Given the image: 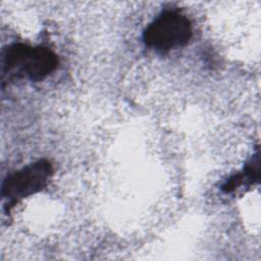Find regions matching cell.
<instances>
[{
    "label": "cell",
    "mask_w": 261,
    "mask_h": 261,
    "mask_svg": "<svg viewBox=\"0 0 261 261\" xmlns=\"http://www.w3.org/2000/svg\"><path fill=\"white\" fill-rule=\"evenodd\" d=\"M2 73L28 77L38 82L53 72L58 65L57 55L49 48L31 47L15 43L6 47L1 56Z\"/></svg>",
    "instance_id": "obj_1"
},
{
    "label": "cell",
    "mask_w": 261,
    "mask_h": 261,
    "mask_svg": "<svg viewBox=\"0 0 261 261\" xmlns=\"http://www.w3.org/2000/svg\"><path fill=\"white\" fill-rule=\"evenodd\" d=\"M52 172L51 163L41 159L9 175L2 184V197L6 200L8 210L17 201L42 191Z\"/></svg>",
    "instance_id": "obj_3"
},
{
    "label": "cell",
    "mask_w": 261,
    "mask_h": 261,
    "mask_svg": "<svg viewBox=\"0 0 261 261\" xmlns=\"http://www.w3.org/2000/svg\"><path fill=\"white\" fill-rule=\"evenodd\" d=\"M192 37L189 18L173 10L161 13L144 32L145 44L159 52L184 47Z\"/></svg>",
    "instance_id": "obj_2"
}]
</instances>
